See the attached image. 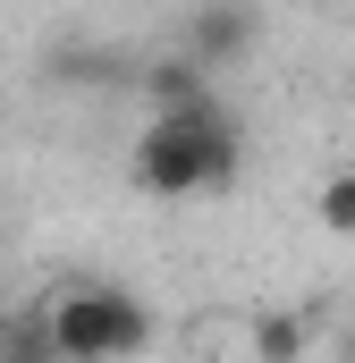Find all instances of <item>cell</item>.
<instances>
[{"label":"cell","mask_w":355,"mask_h":363,"mask_svg":"<svg viewBox=\"0 0 355 363\" xmlns=\"http://www.w3.org/2000/svg\"><path fill=\"white\" fill-rule=\"evenodd\" d=\"M237 127L220 118V101H195V110H153V127L136 135V186L144 194H161V203H178V194H203V186H229L237 178Z\"/></svg>","instance_id":"cell-1"},{"label":"cell","mask_w":355,"mask_h":363,"mask_svg":"<svg viewBox=\"0 0 355 363\" xmlns=\"http://www.w3.org/2000/svg\"><path fill=\"white\" fill-rule=\"evenodd\" d=\"M43 338H51V355H68V363H119V355L153 347V313L127 287H60L43 304Z\"/></svg>","instance_id":"cell-2"},{"label":"cell","mask_w":355,"mask_h":363,"mask_svg":"<svg viewBox=\"0 0 355 363\" xmlns=\"http://www.w3.org/2000/svg\"><path fill=\"white\" fill-rule=\"evenodd\" d=\"M144 101H153V110H195V101H212V93H203V60H195V51H186V60H153V68H144Z\"/></svg>","instance_id":"cell-3"},{"label":"cell","mask_w":355,"mask_h":363,"mask_svg":"<svg viewBox=\"0 0 355 363\" xmlns=\"http://www.w3.org/2000/svg\"><path fill=\"white\" fill-rule=\"evenodd\" d=\"M313 228L355 245V169H330V178L313 186Z\"/></svg>","instance_id":"cell-4"},{"label":"cell","mask_w":355,"mask_h":363,"mask_svg":"<svg viewBox=\"0 0 355 363\" xmlns=\"http://www.w3.org/2000/svg\"><path fill=\"white\" fill-rule=\"evenodd\" d=\"M237 43H246V17H229V9H212V17L195 26V43H186V51H195V60L212 68V60H229Z\"/></svg>","instance_id":"cell-5"},{"label":"cell","mask_w":355,"mask_h":363,"mask_svg":"<svg viewBox=\"0 0 355 363\" xmlns=\"http://www.w3.org/2000/svg\"><path fill=\"white\" fill-rule=\"evenodd\" d=\"M246 355H305V330H296V321H279V313H271V321H246Z\"/></svg>","instance_id":"cell-6"}]
</instances>
